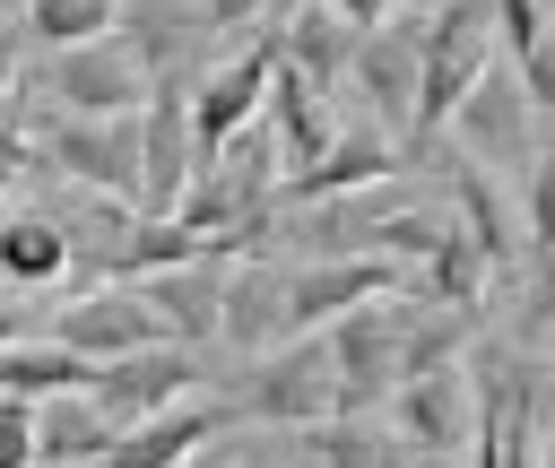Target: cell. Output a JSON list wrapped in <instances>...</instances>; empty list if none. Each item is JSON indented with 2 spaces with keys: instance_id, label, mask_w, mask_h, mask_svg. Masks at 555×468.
Here are the masks:
<instances>
[{
  "instance_id": "6da1fadb",
  "label": "cell",
  "mask_w": 555,
  "mask_h": 468,
  "mask_svg": "<svg viewBox=\"0 0 555 468\" xmlns=\"http://www.w3.org/2000/svg\"><path fill=\"white\" fill-rule=\"evenodd\" d=\"M17 130H26V165L113 199V208H139V113H52V104H17Z\"/></svg>"
},
{
  "instance_id": "7a4b0ae2",
  "label": "cell",
  "mask_w": 555,
  "mask_h": 468,
  "mask_svg": "<svg viewBox=\"0 0 555 468\" xmlns=\"http://www.w3.org/2000/svg\"><path fill=\"white\" fill-rule=\"evenodd\" d=\"M486 61H503V43H494V0H442V9H425V52H416V113H408V165L442 139V121H451V104L486 78Z\"/></svg>"
},
{
  "instance_id": "3957f363",
  "label": "cell",
  "mask_w": 555,
  "mask_h": 468,
  "mask_svg": "<svg viewBox=\"0 0 555 468\" xmlns=\"http://www.w3.org/2000/svg\"><path fill=\"white\" fill-rule=\"evenodd\" d=\"M147 87L156 78L121 43V26L95 35V43H69V52H35L17 69V104H52V113H139Z\"/></svg>"
},
{
  "instance_id": "277c9868",
  "label": "cell",
  "mask_w": 555,
  "mask_h": 468,
  "mask_svg": "<svg viewBox=\"0 0 555 468\" xmlns=\"http://www.w3.org/2000/svg\"><path fill=\"white\" fill-rule=\"evenodd\" d=\"M225 399H234L243 425H286V433L330 425V416H338V364H330V338L304 329V338L251 355V373H234Z\"/></svg>"
},
{
  "instance_id": "5b68a950",
  "label": "cell",
  "mask_w": 555,
  "mask_h": 468,
  "mask_svg": "<svg viewBox=\"0 0 555 468\" xmlns=\"http://www.w3.org/2000/svg\"><path fill=\"white\" fill-rule=\"evenodd\" d=\"M43 338H61V347H78V355L113 364V355L156 347V338H173V329L156 321V303H147V286H139V277H95V286H78L69 303H52V312H43Z\"/></svg>"
},
{
  "instance_id": "8992f818",
  "label": "cell",
  "mask_w": 555,
  "mask_h": 468,
  "mask_svg": "<svg viewBox=\"0 0 555 468\" xmlns=\"http://www.w3.org/2000/svg\"><path fill=\"white\" fill-rule=\"evenodd\" d=\"M442 130H460L468 165H529V147L546 139V113L529 104V87H520V69H512V61H486V78L451 104V121H442Z\"/></svg>"
},
{
  "instance_id": "52a82bcc",
  "label": "cell",
  "mask_w": 555,
  "mask_h": 468,
  "mask_svg": "<svg viewBox=\"0 0 555 468\" xmlns=\"http://www.w3.org/2000/svg\"><path fill=\"white\" fill-rule=\"evenodd\" d=\"M191 173H199L191 87L165 78V87H147V104H139V217H173L182 191H191Z\"/></svg>"
},
{
  "instance_id": "ba28073f",
  "label": "cell",
  "mask_w": 555,
  "mask_h": 468,
  "mask_svg": "<svg viewBox=\"0 0 555 468\" xmlns=\"http://www.w3.org/2000/svg\"><path fill=\"white\" fill-rule=\"evenodd\" d=\"M416 52H425V17L416 9H390L382 26L356 35V61H347V87L382 113L373 130H390V139H408V113H416Z\"/></svg>"
},
{
  "instance_id": "9c48e42d",
  "label": "cell",
  "mask_w": 555,
  "mask_h": 468,
  "mask_svg": "<svg viewBox=\"0 0 555 468\" xmlns=\"http://www.w3.org/2000/svg\"><path fill=\"white\" fill-rule=\"evenodd\" d=\"M295 260H278V251H243L234 269H225V303H217V338L234 347V355H269V347H286L295 338Z\"/></svg>"
},
{
  "instance_id": "30bf717a",
  "label": "cell",
  "mask_w": 555,
  "mask_h": 468,
  "mask_svg": "<svg viewBox=\"0 0 555 468\" xmlns=\"http://www.w3.org/2000/svg\"><path fill=\"white\" fill-rule=\"evenodd\" d=\"M269 35H251L243 52H225V61H208L199 78H191V130H199V165L234 139V130H251L260 121V104H269Z\"/></svg>"
},
{
  "instance_id": "8fae6325",
  "label": "cell",
  "mask_w": 555,
  "mask_h": 468,
  "mask_svg": "<svg viewBox=\"0 0 555 468\" xmlns=\"http://www.w3.org/2000/svg\"><path fill=\"white\" fill-rule=\"evenodd\" d=\"M191 390H199V347H182V338H156V347H130V355L95 364V407L113 425H139V416H156Z\"/></svg>"
},
{
  "instance_id": "7c38bea8",
  "label": "cell",
  "mask_w": 555,
  "mask_h": 468,
  "mask_svg": "<svg viewBox=\"0 0 555 468\" xmlns=\"http://www.w3.org/2000/svg\"><path fill=\"white\" fill-rule=\"evenodd\" d=\"M121 43L147 61V78H199L208 69V43H217V17L208 0H121Z\"/></svg>"
},
{
  "instance_id": "4fadbf2b",
  "label": "cell",
  "mask_w": 555,
  "mask_h": 468,
  "mask_svg": "<svg viewBox=\"0 0 555 468\" xmlns=\"http://www.w3.org/2000/svg\"><path fill=\"white\" fill-rule=\"evenodd\" d=\"M243 416H234V399H173V407H156V416H139V425H121V442L104 451V468H191L199 459V442H217V433H234Z\"/></svg>"
},
{
  "instance_id": "5bb4252c",
  "label": "cell",
  "mask_w": 555,
  "mask_h": 468,
  "mask_svg": "<svg viewBox=\"0 0 555 468\" xmlns=\"http://www.w3.org/2000/svg\"><path fill=\"white\" fill-rule=\"evenodd\" d=\"M382 407H390L399 442H408L416 459H434V451L468 442V425H477V373H460V364H434V373L399 381V390H390Z\"/></svg>"
},
{
  "instance_id": "9a60e30c",
  "label": "cell",
  "mask_w": 555,
  "mask_h": 468,
  "mask_svg": "<svg viewBox=\"0 0 555 468\" xmlns=\"http://www.w3.org/2000/svg\"><path fill=\"white\" fill-rule=\"evenodd\" d=\"M243 251L217 234L199 260H173V269H156V277H139L147 286V303H156V321L182 338V347H208L217 338V303H225V269H234Z\"/></svg>"
},
{
  "instance_id": "2e32d148",
  "label": "cell",
  "mask_w": 555,
  "mask_h": 468,
  "mask_svg": "<svg viewBox=\"0 0 555 468\" xmlns=\"http://www.w3.org/2000/svg\"><path fill=\"white\" fill-rule=\"evenodd\" d=\"M260 35H269V52L286 61V69H304L312 87H347V61H356V26L330 9V0H295L286 17H260Z\"/></svg>"
},
{
  "instance_id": "e0dca14e",
  "label": "cell",
  "mask_w": 555,
  "mask_h": 468,
  "mask_svg": "<svg viewBox=\"0 0 555 468\" xmlns=\"http://www.w3.org/2000/svg\"><path fill=\"white\" fill-rule=\"evenodd\" d=\"M408 156H399V139H382V130H338L330 147H321V165H304V173H286L278 182V208H312V199H338V191H364V182H390Z\"/></svg>"
},
{
  "instance_id": "ac0fdd59",
  "label": "cell",
  "mask_w": 555,
  "mask_h": 468,
  "mask_svg": "<svg viewBox=\"0 0 555 468\" xmlns=\"http://www.w3.org/2000/svg\"><path fill=\"white\" fill-rule=\"evenodd\" d=\"M260 121L278 130V156H286V173L321 165V147L338 139L330 87H312V78H304V69H286V61H269V104H260Z\"/></svg>"
},
{
  "instance_id": "d6986e66",
  "label": "cell",
  "mask_w": 555,
  "mask_h": 468,
  "mask_svg": "<svg viewBox=\"0 0 555 468\" xmlns=\"http://www.w3.org/2000/svg\"><path fill=\"white\" fill-rule=\"evenodd\" d=\"M113 442H121V425L95 407V390H52V399H35V459H43V468H104Z\"/></svg>"
},
{
  "instance_id": "ffe728a7",
  "label": "cell",
  "mask_w": 555,
  "mask_h": 468,
  "mask_svg": "<svg viewBox=\"0 0 555 468\" xmlns=\"http://www.w3.org/2000/svg\"><path fill=\"white\" fill-rule=\"evenodd\" d=\"M69 269H78V260H69V225H61V217H43V208L0 217V286L43 295V286H61Z\"/></svg>"
},
{
  "instance_id": "44dd1931",
  "label": "cell",
  "mask_w": 555,
  "mask_h": 468,
  "mask_svg": "<svg viewBox=\"0 0 555 468\" xmlns=\"http://www.w3.org/2000/svg\"><path fill=\"white\" fill-rule=\"evenodd\" d=\"M0 390L9 399H52V390H95V355L61 338H9L0 347Z\"/></svg>"
},
{
  "instance_id": "7402d4cb",
  "label": "cell",
  "mask_w": 555,
  "mask_h": 468,
  "mask_svg": "<svg viewBox=\"0 0 555 468\" xmlns=\"http://www.w3.org/2000/svg\"><path fill=\"white\" fill-rule=\"evenodd\" d=\"M113 26H121V0H26V17H17V35L35 52H69V43H95Z\"/></svg>"
},
{
  "instance_id": "603a6c76",
  "label": "cell",
  "mask_w": 555,
  "mask_h": 468,
  "mask_svg": "<svg viewBox=\"0 0 555 468\" xmlns=\"http://www.w3.org/2000/svg\"><path fill=\"white\" fill-rule=\"evenodd\" d=\"M520 234H529V251L555 243V121H546V139L520 165Z\"/></svg>"
},
{
  "instance_id": "cb8c5ba5",
  "label": "cell",
  "mask_w": 555,
  "mask_h": 468,
  "mask_svg": "<svg viewBox=\"0 0 555 468\" xmlns=\"http://www.w3.org/2000/svg\"><path fill=\"white\" fill-rule=\"evenodd\" d=\"M312 442V468H390V451H382V433H364V416H330V425H304Z\"/></svg>"
},
{
  "instance_id": "d4e9b609",
  "label": "cell",
  "mask_w": 555,
  "mask_h": 468,
  "mask_svg": "<svg viewBox=\"0 0 555 468\" xmlns=\"http://www.w3.org/2000/svg\"><path fill=\"white\" fill-rule=\"evenodd\" d=\"M520 338H555V243L529 260V286H520Z\"/></svg>"
},
{
  "instance_id": "484cf974",
  "label": "cell",
  "mask_w": 555,
  "mask_h": 468,
  "mask_svg": "<svg viewBox=\"0 0 555 468\" xmlns=\"http://www.w3.org/2000/svg\"><path fill=\"white\" fill-rule=\"evenodd\" d=\"M0 468H35V399L0 390Z\"/></svg>"
},
{
  "instance_id": "4316f807",
  "label": "cell",
  "mask_w": 555,
  "mask_h": 468,
  "mask_svg": "<svg viewBox=\"0 0 555 468\" xmlns=\"http://www.w3.org/2000/svg\"><path fill=\"white\" fill-rule=\"evenodd\" d=\"M330 9H338V17H347V26H356V35H364V26H382V17H390V9H399V0H330Z\"/></svg>"
},
{
  "instance_id": "83f0119b",
  "label": "cell",
  "mask_w": 555,
  "mask_h": 468,
  "mask_svg": "<svg viewBox=\"0 0 555 468\" xmlns=\"http://www.w3.org/2000/svg\"><path fill=\"white\" fill-rule=\"evenodd\" d=\"M17 69H26V52H17V35H0V113L17 104Z\"/></svg>"
},
{
  "instance_id": "f1b7e54d",
  "label": "cell",
  "mask_w": 555,
  "mask_h": 468,
  "mask_svg": "<svg viewBox=\"0 0 555 468\" xmlns=\"http://www.w3.org/2000/svg\"><path fill=\"white\" fill-rule=\"evenodd\" d=\"M17 329H26V303H9V286H0V347H9Z\"/></svg>"
},
{
  "instance_id": "f546056e",
  "label": "cell",
  "mask_w": 555,
  "mask_h": 468,
  "mask_svg": "<svg viewBox=\"0 0 555 468\" xmlns=\"http://www.w3.org/2000/svg\"><path fill=\"white\" fill-rule=\"evenodd\" d=\"M17 173H26V165H17V156H0V199L17 191Z\"/></svg>"
},
{
  "instance_id": "4dcf8cb0",
  "label": "cell",
  "mask_w": 555,
  "mask_h": 468,
  "mask_svg": "<svg viewBox=\"0 0 555 468\" xmlns=\"http://www.w3.org/2000/svg\"><path fill=\"white\" fill-rule=\"evenodd\" d=\"M17 17H26V0H0V35H17Z\"/></svg>"
},
{
  "instance_id": "1f68e13d",
  "label": "cell",
  "mask_w": 555,
  "mask_h": 468,
  "mask_svg": "<svg viewBox=\"0 0 555 468\" xmlns=\"http://www.w3.org/2000/svg\"><path fill=\"white\" fill-rule=\"evenodd\" d=\"M399 9H416V17H425V9H442V0H399Z\"/></svg>"
},
{
  "instance_id": "d6a6232c",
  "label": "cell",
  "mask_w": 555,
  "mask_h": 468,
  "mask_svg": "<svg viewBox=\"0 0 555 468\" xmlns=\"http://www.w3.org/2000/svg\"><path fill=\"white\" fill-rule=\"evenodd\" d=\"M35 468H43V459H35Z\"/></svg>"
}]
</instances>
